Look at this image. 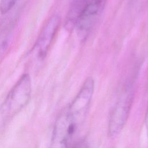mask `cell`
Instances as JSON below:
<instances>
[{"instance_id":"obj_1","label":"cell","mask_w":148,"mask_h":148,"mask_svg":"<svg viewBox=\"0 0 148 148\" xmlns=\"http://www.w3.org/2000/svg\"><path fill=\"white\" fill-rule=\"evenodd\" d=\"M31 93L29 75H23L7 95L1 106V114L9 119L17 114L28 102Z\"/></svg>"},{"instance_id":"obj_2","label":"cell","mask_w":148,"mask_h":148,"mask_svg":"<svg viewBox=\"0 0 148 148\" xmlns=\"http://www.w3.org/2000/svg\"><path fill=\"white\" fill-rule=\"evenodd\" d=\"M94 90V80L89 77L85 80L77 94L68 107L71 121L76 130L86 117L92 98Z\"/></svg>"},{"instance_id":"obj_3","label":"cell","mask_w":148,"mask_h":148,"mask_svg":"<svg viewBox=\"0 0 148 148\" xmlns=\"http://www.w3.org/2000/svg\"><path fill=\"white\" fill-rule=\"evenodd\" d=\"M106 0H87L75 27L79 38L86 39L102 12Z\"/></svg>"},{"instance_id":"obj_4","label":"cell","mask_w":148,"mask_h":148,"mask_svg":"<svg viewBox=\"0 0 148 148\" xmlns=\"http://www.w3.org/2000/svg\"><path fill=\"white\" fill-rule=\"evenodd\" d=\"M132 98V92L126 91L113 107L108 124V135L110 137H115L123 130L129 116Z\"/></svg>"},{"instance_id":"obj_5","label":"cell","mask_w":148,"mask_h":148,"mask_svg":"<svg viewBox=\"0 0 148 148\" xmlns=\"http://www.w3.org/2000/svg\"><path fill=\"white\" fill-rule=\"evenodd\" d=\"M75 130L67 107L61 112L56 121L49 148H68Z\"/></svg>"},{"instance_id":"obj_6","label":"cell","mask_w":148,"mask_h":148,"mask_svg":"<svg viewBox=\"0 0 148 148\" xmlns=\"http://www.w3.org/2000/svg\"><path fill=\"white\" fill-rule=\"evenodd\" d=\"M60 23V17L58 15H53L43 27L32 49V53L38 59L42 60L45 58L58 31Z\"/></svg>"},{"instance_id":"obj_7","label":"cell","mask_w":148,"mask_h":148,"mask_svg":"<svg viewBox=\"0 0 148 148\" xmlns=\"http://www.w3.org/2000/svg\"><path fill=\"white\" fill-rule=\"evenodd\" d=\"M14 25L13 20L11 19H5L0 23V58L4 55L9 46Z\"/></svg>"},{"instance_id":"obj_8","label":"cell","mask_w":148,"mask_h":148,"mask_svg":"<svg viewBox=\"0 0 148 148\" xmlns=\"http://www.w3.org/2000/svg\"><path fill=\"white\" fill-rule=\"evenodd\" d=\"M18 0H1L0 12L2 14H6L9 12L16 5Z\"/></svg>"},{"instance_id":"obj_9","label":"cell","mask_w":148,"mask_h":148,"mask_svg":"<svg viewBox=\"0 0 148 148\" xmlns=\"http://www.w3.org/2000/svg\"><path fill=\"white\" fill-rule=\"evenodd\" d=\"M71 148H89L87 142L85 140H79L73 143Z\"/></svg>"},{"instance_id":"obj_10","label":"cell","mask_w":148,"mask_h":148,"mask_svg":"<svg viewBox=\"0 0 148 148\" xmlns=\"http://www.w3.org/2000/svg\"><path fill=\"white\" fill-rule=\"evenodd\" d=\"M145 127H146L147 135L148 136V109H147V110L146 114V117H145Z\"/></svg>"}]
</instances>
